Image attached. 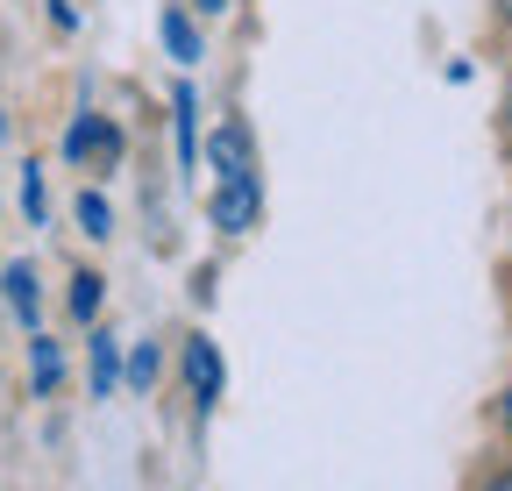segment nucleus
Listing matches in <instances>:
<instances>
[{"label": "nucleus", "instance_id": "9b49d317", "mask_svg": "<svg viewBox=\"0 0 512 491\" xmlns=\"http://www.w3.org/2000/svg\"><path fill=\"white\" fill-rule=\"evenodd\" d=\"M72 314H79V321H93V314H100V278H93V271H79V278H72Z\"/></svg>", "mask_w": 512, "mask_h": 491}, {"label": "nucleus", "instance_id": "4468645a", "mask_svg": "<svg viewBox=\"0 0 512 491\" xmlns=\"http://www.w3.org/2000/svg\"><path fill=\"white\" fill-rule=\"evenodd\" d=\"M0 136H8V114H0Z\"/></svg>", "mask_w": 512, "mask_h": 491}, {"label": "nucleus", "instance_id": "f03ea898", "mask_svg": "<svg viewBox=\"0 0 512 491\" xmlns=\"http://www.w3.org/2000/svg\"><path fill=\"white\" fill-rule=\"evenodd\" d=\"M178 363H185V392H192V406H214V399H221V349H214L207 335H185Z\"/></svg>", "mask_w": 512, "mask_h": 491}, {"label": "nucleus", "instance_id": "f8f14e48", "mask_svg": "<svg viewBox=\"0 0 512 491\" xmlns=\"http://www.w3.org/2000/svg\"><path fill=\"white\" fill-rule=\"evenodd\" d=\"M128 385H136V392H150V385H157V342H143L136 356H128Z\"/></svg>", "mask_w": 512, "mask_h": 491}, {"label": "nucleus", "instance_id": "7ed1b4c3", "mask_svg": "<svg viewBox=\"0 0 512 491\" xmlns=\"http://www.w3.org/2000/svg\"><path fill=\"white\" fill-rule=\"evenodd\" d=\"M64 157L72 164H86V157H121V129L107 114H79L72 129H64Z\"/></svg>", "mask_w": 512, "mask_h": 491}, {"label": "nucleus", "instance_id": "0eeeda50", "mask_svg": "<svg viewBox=\"0 0 512 491\" xmlns=\"http://www.w3.org/2000/svg\"><path fill=\"white\" fill-rule=\"evenodd\" d=\"M57 378H64V356H57V342L36 328V335H29V385H36V392H57Z\"/></svg>", "mask_w": 512, "mask_h": 491}, {"label": "nucleus", "instance_id": "423d86ee", "mask_svg": "<svg viewBox=\"0 0 512 491\" xmlns=\"http://www.w3.org/2000/svg\"><path fill=\"white\" fill-rule=\"evenodd\" d=\"M157 36H164V50H171V65H200V57H207V43H200V22H192V15L178 8V0H171V8L157 15Z\"/></svg>", "mask_w": 512, "mask_h": 491}, {"label": "nucleus", "instance_id": "ddd939ff", "mask_svg": "<svg viewBox=\"0 0 512 491\" xmlns=\"http://www.w3.org/2000/svg\"><path fill=\"white\" fill-rule=\"evenodd\" d=\"M192 8H200V15H221V8H228V0H192Z\"/></svg>", "mask_w": 512, "mask_h": 491}, {"label": "nucleus", "instance_id": "1a4fd4ad", "mask_svg": "<svg viewBox=\"0 0 512 491\" xmlns=\"http://www.w3.org/2000/svg\"><path fill=\"white\" fill-rule=\"evenodd\" d=\"M79 228H86V235H114V207H107L100 193H79Z\"/></svg>", "mask_w": 512, "mask_h": 491}, {"label": "nucleus", "instance_id": "6e6552de", "mask_svg": "<svg viewBox=\"0 0 512 491\" xmlns=\"http://www.w3.org/2000/svg\"><path fill=\"white\" fill-rule=\"evenodd\" d=\"M114 378H121V342L100 328V335H93V399H107V392H114Z\"/></svg>", "mask_w": 512, "mask_h": 491}, {"label": "nucleus", "instance_id": "9d476101", "mask_svg": "<svg viewBox=\"0 0 512 491\" xmlns=\"http://www.w3.org/2000/svg\"><path fill=\"white\" fill-rule=\"evenodd\" d=\"M22 214H29V221H43V214H50V193H43V164H29V171H22Z\"/></svg>", "mask_w": 512, "mask_h": 491}, {"label": "nucleus", "instance_id": "20e7f679", "mask_svg": "<svg viewBox=\"0 0 512 491\" xmlns=\"http://www.w3.org/2000/svg\"><path fill=\"white\" fill-rule=\"evenodd\" d=\"M171 143H178V171H200V93L192 86H178L171 93Z\"/></svg>", "mask_w": 512, "mask_h": 491}, {"label": "nucleus", "instance_id": "39448f33", "mask_svg": "<svg viewBox=\"0 0 512 491\" xmlns=\"http://www.w3.org/2000/svg\"><path fill=\"white\" fill-rule=\"evenodd\" d=\"M0 299H8V314H15V321H22L29 335L43 328V299H36V264H22V257H15L8 271H0Z\"/></svg>", "mask_w": 512, "mask_h": 491}, {"label": "nucleus", "instance_id": "f257e3e1", "mask_svg": "<svg viewBox=\"0 0 512 491\" xmlns=\"http://www.w3.org/2000/svg\"><path fill=\"white\" fill-rule=\"evenodd\" d=\"M256 221V143L242 121L214 136V228L221 235H242Z\"/></svg>", "mask_w": 512, "mask_h": 491}]
</instances>
